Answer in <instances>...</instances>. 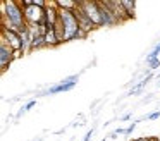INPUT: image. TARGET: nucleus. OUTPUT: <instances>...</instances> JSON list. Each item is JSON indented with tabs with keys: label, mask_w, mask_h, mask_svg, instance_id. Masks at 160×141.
Instances as JSON below:
<instances>
[{
	"label": "nucleus",
	"mask_w": 160,
	"mask_h": 141,
	"mask_svg": "<svg viewBox=\"0 0 160 141\" xmlns=\"http://www.w3.org/2000/svg\"><path fill=\"white\" fill-rule=\"evenodd\" d=\"M158 88H160V81H158Z\"/></svg>",
	"instance_id": "nucleus-24"
},
{
	"label": "nucleus",
	"mask_w": 160,
	"mask_h": 141,
	"mask_svg": "<svg viewBox=\"0 0 160 141\" xmlns=\"http://www.w3.org/2000/svg\"><path fill=\"white\" fill-rule=\"evenodd\" d=\"M158 53H160V41L155 45V48H153V52L150 55H146V62L153 60V58H158Z\"/></svg>",
	"instance_id": "nucleus-15"
},
{
	"label": "nucleus",
	"mask_w": 160,
	"mask_h": 141,
	"mask_svg": "<svg viewBox=\"0 0 160 141\" xmlns=\"http://www.w3.org/2000/svg\"><path fill=\"white\" fill-rule=\"evenodd\" d=\"M122 2V7H124L126 14H128V19H131V17L136 16V2H131V0H121Z\"/></svg>",
	"instance_id": "nucleus-14"
},
{
	"label": "nucleus",
	"mask_w": 160,
	"mask_h": 141,
	"mask_svg": "<svg viewBox=\"0 0 160 141\" xmlns=\"http://www.w3.org/2000/svg\"><path fill=\"white\" fill-rule=\"evenodd\" d=\"M43 38H45V47H48V48H53V47H57V45H60V40H59V36H57L55 28L47 29Z\"/></svg>",
	"instance_id": "nucleus-11"
},
{
	"label": "nucleus",
	"mask_w": 160,
	"mask_h": 141,
	"mask_svg": "<svg viewBox=\"0 0 160 141\" xmlns=\"http://www.w3.org/2000/svg\"><path fill=\"white\" fill-rule=\"evenodd\" d=\"M59 23L62 24V29H64V43L72 41L76 38H86L88 36L84 31H81L79 23H78L72 10L59 9Z\"/></svg>",
	"instance_id": "nucleus-2"
},
{
	"label": "nucleus",
	"mask_w": 160,
	"mask_h": 141,
	"mask_svg": "<svg viewBox=\"0 0 160 141\" xmlns=\"http://www.w3.org/2000/svg\"><path fill=\"white\" fill-rule=\"evenodd\" d=\"M74 16H76V19H78V23H79V28H81V31H84V33H90V31H93V29H97V26H95L93 23H91L90 19L86 17V14L83 12V9L79 7V0H78V9L74 10Z\"/></svg>",
	"instance_id": "nucleus-9"
},
{
	"label": "nucleus",
	"mask_w": 160,
	"mask_h": 141,
	"mask_svg": "<svg viewBox=\"0 0 160 141\" xmlns=\"http://www.w3.org/2000/svg\"><path fill=\"white\" fill-rule=\"evenodd\" d=\"M2 40L9 45L14 52H22V43H21V34L14 29L2 28Z\"/></svg>",
	"instance_id": "nucleus-5"
},
{
	"label": "nucleus",
	"mask_w": 160,
	"mask_h": 141,
	"mask_svg": "<svg viewBox=\"0 0 160 141\" xmlns=\"http://www.w3.org/2000/svg\"><path fill=\"white\" fill-rule=\"evenodd\" d=\"M148 65H150V71H155V69H158V67H160V58H153V60H150Z\"/></svg>",
	"instance_id": "nucleus-17"
},
{
	"label": "nucleus",
	"mask_w": 160,
	"mask_h": 141,
	"mask_svg": "<svg viewBox=\"0 0 160 141\" xmlns=\"http://www.w3.org/2000/svg\"><path fill=\"white\" fill-rule=\"evenodd\" d=\"M134 141H152V139H148V138H136Z\"/></svg>",
	"instance_id": "nucleus-22"
},
{
	"label": "nucleus",
	"mask_w": 160,
	"mask_h": 141,
	"mask_svg": "<svg viewBox=\"0 0 160 141\" xmlns=\"http://www.w3.org/2000/svg\"><path fill=\"white\" fill-rule=\"evenodd\" d=\"M78 81H79V76H78V74L67 76V78H64L62 81H59V83H55V84L48 86V88L43 91V95H59V93L71 91V89L76 88Z\"/></svg>",
	"instance_id": "nucleus-3"
},
{
	"label": "nucleus",
	"mask_w": 160,
	"mask_h": 141,
	"mask_svg": "<svg viewBox=\"0 0 160 141\" xmlns=\"http://www.w3.org/2000/svg\"><path fill=\"white\" fill-rule=\"evenodd\" d=\"M100 3V16H102V26H115L117 21H115L114 14L110 12L107 5H105V0L103 2H98Z\"/></svg>",
	"instance_id": "nucleus-10"
},
{
	"label": "nucleus",
	"mask_w": 160,
	"mask_h": 141,
	"mask_svg": "<svg viewBox=\"0 0 160 141\" xmlns=\"http://www.w3.org/2000/svg\"><path fill=\"white\" fill-rule=\"evenodd\" d=\"M14 58V50L4 40H0V67H2V71H7V67L12 64Z\"/></svg>",
	"instance_id": "nucleus-7"
},
{
	"label": "nucleus",
	"mask_w": 160,
	"mask_h": 141,
	"mask_svg": "<svg viewBox=\"0 0 160 141\" xmlns=\"http://www.w3.org/2000/svg\"><path fill=\"white\" fill-rule=\"evenodd\" d=\"M136 129V122H131L128 127H126V136H129V134H132V131Z\"/></svg>",
	"instance_id": "nucleus-19"
},
{
	"label": "nucleus",
	"mask_w": 160,
	"mask_h": 141,
	"mask_svg": "<svg viewBox=\"0 0 160 141\" xmlns=\"http://www.w3.org/2000/svg\"><path fill=\"white\" fill-rule=\"evenodd\" d=\"M152 141H158V139H157V138H152Z\"/></svg>",
	"instance_id": "nucleus-23"
},
{
	"label": "nucleus",
	"mask_w": 160,
	"mask_h": 141,
	"mask_svg": "<svg viewBox=\"0 0 160 141\" xmlns=\"http://www.w3.org/2000/svg\"><path fill=\"white\" fill-rule=\"evenodd\" d=\"M79 7L86 17L95 24L97 28H102V16H100V3L97 0H79Z\"/></svg>",
	"instance_id": "nucleus-4"
},
{
	"label": "nucleus",
	"mask_w": 160,
	"mask_h": 141,
	"mask_svg": "<svg viewBox=\"0 0 160 141\" xmlns=\"http://www.w3.org/2000/svg\"><path fill=\"white\" fill-rule=\"evenodd\" d=\"M146 119H148V120H157V119H160V110H155V112L148 113V115H146Z\"/></svg>",
	"instance_id": "nucleus-18"
},
{
	"label": "nucleus",
	"mask_w": 160,
	"mask_h": 141,
	"mask_svg": "<svg viewBox=\"0 0 160 141\" xmlns=\"http://www.w3.org/2000/svg\"><path fill=\"white\" fill-rule=\"evenodd\" d=\"M19 34H21L22 53H28V52H31V34H29V29H28V26H26L22 31H19Z\"/></svg>",
	"instance_id": "nucleus-12"
},
{
	"label": "nucleus",
	"mask_w": 160,
	"mask_h": 141,
	"mask_svg": "<svg viewBox=\"0 0 160 141\" xmlns=\"http://www.w3.org/2000/svg\"><path fill=\"white\" fill-rule=\"evenodd\" d=\"M24 9V17H26V24H42L45 19V9H40L36 5H28L22 7Z\"/></svg>",
	"instance_id": "nucleus-6"
},
{
	"label": "nucleus",
	"mask_w": 160,
	"mask_h": 141,
	"mask_svg": "<svg viewBox=\"0 0 160 141\" xmlns=\"http://www.w3.org/2000/svg\"><path fill=\"white\" fill-rule=\"evenodd\" d=\"M131 117H132V113H131V112H128V113H124V115L121 117V120H129Z\"/></svg>",
	"instance_id": "nucleus-21"
},
{
	"label": "nucleus",
	"mask_w": 160,
	"mask_h": 141,
	"mask_svg": "<svg viewBox=\"0 0 160 141\" xmlns=\"http://www.w3.org/2000/svg\"><path fill=\"white\" fill-rule=\"evenodd\" d=\"M0 17H2V28L14 29L18 33L28 26L24 17V9H22L21 2H16V0L0 2Z\"/></svg>",
	"instance_id": "nucleus-1"
},
{
	"label": "nucleus",
	"mask_w": 160,
	"mask_h": 141,
	"mask_svg": "<svg viewBox=\"0 0 160 141\" xmlns=\"http://www.w3.org/2000/svg\"><path fill=\"white\" fill-rule=\"evenodd\" d=\"M57 7L66 10H76L78 9V0H57Z\"/></svg>",
	"instance_id": "nucleus-13"
},
{
	"label": "nucleus",
	"mask_w": 160,
	"mask_h": 141,
	"mask_svg": "<svg viewBox=\"0 0 160 141\" xmlns=\"http://www.w3.org/2000/svg\"><path fill=\"white\" fill-rule=\"evenodd\" d=\"M35 105H36V100H31V102H28V103H26L24 107H22V110H21V112H19V113H26V112H28V110H31V108H33V107H35Z\"/></svg>",
	"instance_id": "nucleus-16"
},
{
	"label": "nucleus",
	"mask_w": 160,
	"mask_h": 141,
	"mask_svg": "<svg viewBox=\"0 0 160 141\" xmlns=\"http://www.w3.org/2000/svg\"><path fill=\"white\" fill-rule=\"evenodd\" d=\"M105 5L110 9V12L114 14V17H115L117 23L128 21V14H126L124 7H122V2H119V0H105Z\"/></svg>",
	"instance_id": "nucleus-8"
},
{
	"label": "nucleus",
	"mask_w": 160,
	"mask_h": 141,
	"mask_svg": "<svg viewBox=\"0 0 160 141\" xmlns=\"http://www.w3.org/2000/svg\"><path fill=\"white\" fill-rule=\"evenodd\" d=\"M93 133H95V131H93V129H90V131H88V133H86V134H84V138H83V141H90V139H91V138H93Z\"/></svg>",
	"instance_id": "nucleus-20"
}]
</instances>
